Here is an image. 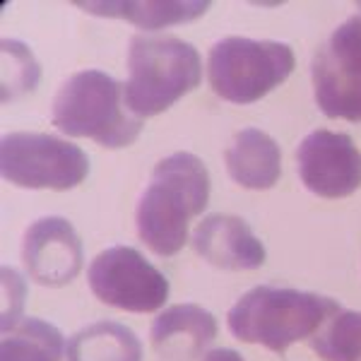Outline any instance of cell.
<instances>
[{
	"mask_svg": "<svg viewBox=\"0 0 361 361\" xmlns=\"http://www.w3.org/2000/svg\"><path fill=\"white\" fill-rule=\"evenodd\" d=\"M209 202V171L190 152L169 154L154 166L152 180L137 202L135 222L142 243L161 258H171L188 241L190 217Z\"/></svg>",
	"mask_w": 361,
	"mask_h": 361,
	"instance_id": "6da1fadb",
	"label": "cell"
},
{
	"mask_svg": "<svg viewBox=\"0 0 361 361\" xmlns=\"http://www.w3.org/2000/svg\"><path fill=\"white\" fill-rule=\"evenodd\" d=\"M340 304L330 296L287 287H255L236 301L226 316L229 333L238 342L263 345L284 354L294 342L313 337Z\"/></svg>",
	"mask_w": 361,
	"mask_h": 361,
	"instance_id": "7a4b0ae2",
	"label": "cell"
},
{
	"mask_svg": "<svg viewBox=\"0 0 361 361\" xmlns=\"http://www.w3.org/2000/svg\"><path fill=\"white\" fill-rule=\"evenodd\" d=\"M51 121L63 135L94 140L109 149L128 147L142 133V118L126 104V87L104 70L75 73L58 90Z\"/></svg>",
	"mask_w": 361,
	"mask_h": 361,
	"instance_id": "3957f363",
	"label": "cell"
},
{
	"mask_svg": "<svg viewBox=\"0 0 361 361\" xmlns=\"http://www.w3.org/2000/svg\"><path fill=\"white\" fill-rule=\"evenodd\" d=\"M202 66L193 44L176 37H140L128 46L126 104L137 118L169 111L178 99L200 85Z\"/></svg>",
	"mask_w": 361,
	"mask_h": 361,
	"instance_id": "277c9868",
	"label": "cell"
},
{
	"mask_svg": "<svg viewBox=\"0 0 361 361\" xmlns=\"http://www.w3.org/2000/svg\"><path fill=\"white\" fill-rule=\"evenodd\" d=\"M292 46L229 37L212 46L207 61L209 87L231 104H253L277 90L294 73Z\"/></svg>",
	"mask_w": 361,
	"mask_h": 361,
	"instance_id": "5b68a950",
	"label": "cell"
},
{
	"mask_svg": "<svg viewBox=\"0 0 361 361\" xmlns=\"http://www.w3.org/2000/svg\"><path fill=\"white\" fill-rule=\"evenodd\" d=\"M0 171L27 190H70L90 176V157L49 133H8L0 142Z\"/></svg>",
	"mask_w": 361,
	"mask_h": 361,
	"instance_id": "8992f818",
	"label": "cell"
},
{
	"mask_svg": "<svg viewBox=\"0 0 361 361\" xmlns=\"http://www.w3.org/2000/svg\"><path fill=\"white\" fill-rule=\"evenodd\" d=\"M87 282L102 304L128 313H152L169 299L164 272L130 246L102 250L87 270Z\"/></svg>",
	"mask_w": 361,
	"mask_h": 361,
	"instance_id": "52a82bcc",
	"label": "cell"
},
{
	"mask_svg": "<svg viewBox=\"0 0 361 361\" xmlns=\"http://www.w3.org/2000/svg\"><path fill=\"white\" fill-rule=\"evenodd\" d=\"M296 164L304 185L320 197L337 200L361 188V152L345 133L313 130L301 140Z\"/></svg>",
	"mask_w": 361,
	"mask_h": 361,
	"instance_id": "ba28073f",
	"label": "cell"
},
{
	"mask_svg": "<svg viewBox=\"0 0 361 361\" xmlns=\"http://www.w3.org/2000/svg\"><path fill=\"white\" fill-rule=\"evenodd\" d=\"M22 260L34 282L42 287H66L85 265L82 238L63 217H42L27 229Z\"/></svg>",
	"mask_w": 361,
	"mask_h": 361,
	"instance_id": "9c48e42d",
	"label": "cell"
},
{
	"mask_svg": "<svg viewBox=\"0 0 361 361\" xmlns=\"http://www.w3.org/2000/svg\"><path fill=\"white\" fill-rule=\"evenodd\" d=\"M193 250L217 270H258L267 253L250 224L238 214H207L195 226Z\"/></svg>",
	"mask_w": 361,
	"mask_h": 361,
	"instance_id": "30bf717a",
	"label": "cell"
},
{
	"mask_svg": "<svg viewBox=\"0 0 361 361\" xmlns=\"http://www.w3.org/2000/svg\"><path fill=\"white\" fill-rule=\"evenodd\" d=\"M219 328L212 313L195 304H176L152 320L149 340L164 361H195L214 342Z\"/></svg>",
	"mask_w": 361,
	"mask_h": 361,
	"instance_id": "8fae6325",
	"label": "cell"
},
{
	"mask_svg": "<svg viewBox=\"0 0 361 361\" xmlns=\"http://www.w3.org/2000/svg\"><path fill=\"white\" fill-rule=\"evenodd\" d=\"M226 171L241 188L267 190L282 176V149L267 133L246 128L226 149Z\"/></svg>",
	"mask_w": 361,
	"mask_h": 361,
	"instance_id": "7c38bea8",
	"label": "cell"
},
{
	"mask_svg": "<svg viewBox=\"0 0 361 361\" xmlns=\"http://www.w3.org/2000/svg\"><path fill=\"white\" fill-rule=\"evenodd\" d=\"M68 361H142V342L128 325L99 320L70 337Z\"/></svg>",
	"mask_w": 361,
	"mask_h": 361,
	"instance_id": "4fadbf2b",
	"label": "cell"
},
{
	"mask_svg": "<svg viewBox=\"0 0 361 361\" xmlns=\"http://www.w3.org/2000/svg\"><path fill=\"white\" fill-rule=\"evenodd\" d=\"M78 8L90 10L94 15L102 17H118L130 25H137L142 29H161L171 25H185V22H193L200 15H205L209 10L207 0L200 3H190V0H178V3H135V0H121V3H78Z\"/></svg>",
	"mask_w": 361,
	"mask_h": 361,
	"instance_id": "5bb4252c",
	"label": "cell"
},
{
	"mask_svg": "<svg viewBox=\"0 0 361 361\" xmlns=\"http://www.w3.org/2000/svg\"><path fill=\"white\" fill-rule=\"evenodd\" d=\"M311 75L320 111L328 118L361 123V78L337 70L320 51L313 56Z\"/></svg>",
	"mask_w": 361,
	"mask_h": 361,
	"instance_id": "9a60e30c",
	"label": "cell"
},
{
	"mask_svg": "<svg viewBox=\"0 0 361 361\" xmlns=\"http://www.w3.org/2000/svg\"><path fill=\"white\" fill-rule=\"evenodd\" d=\"M63 340L56 325L39 318H22L10 330H3L0 361H61Z\"/></svg>",
	"mask_w": 361,
	"mask_h": 361,
	"instance_id": "2e32d148",
	"label": "cell"
},
{
	"mask_svg": "<svg viewBox=\"0 0 361 361\" xmlns=\"http://www.w3.org/2000/svg\"><path fill=\"white\" fill-rule=\"evenodd\" d=\"M323 361H361V313L340 308L311 337Z\"/></svg>",
	"mask_w": 361,
	"mask_h": 361,
	"instance_id": "e0dca14e",
	"label": "cell"
},
{
	"mask_svg": "<svg viewBox=\"0 0 361 361\" xmlns=\"http://www.w3.org/2000/svg\"><path fill=\"white\" fill-rule=\"evenodd\" d=\"M0 51H3V102H13L17 97L29 94L42 78V68L29 46L5 39Z\"/></svg>",
	"mask_w": 361,
	"mask_h": 361,
	"instance_id": "ac0fdd59",
	"label": "cell"
},
{
	"mask_svg": "<svg viewBox=\"0 0 361 361\" xmlns=\"http://www.w3.org/2000/svg\"><path fill=\"white\" fill-rule=\"evenodd\" d=\"M318 51L337 70L361 78V13L342 22Z\"/></svg>",
	"mask_w": 361,
	"mask_h": 361,
	"instance_id": "d6986e66",
	"label": "cell"
},
{
	"mask_svg": "<svg viewBox=\"0 0 361 361\" xmlns=\"http://www.w3.org/2000/svg\"><path fill=\"white\" fill-rule=\"evenodd\" d=\"M3 296H5V311H3V330H10L22 320V308L27 299V284L10 267H3Z\"/></svg>",
	"mask_w": 361,
	"mask_h": 361,
	"instance_id": "ffe728a7",
	"label": "cell"
},
{
	"mask_svg": "<svg viewBox=\"0 0 361 361\" xmlns=\"http://www.w3.org/2000/svg\"><path fill=\"white\" fill-rule=\"evenodd\" d=\"M202 361H246V359L229 347H217V349H209Z\"/></svg>",
	"mask_w": 361,
	"mask_h": 361,
	"instance_id": "44dd1931",
	"label": "cell"
}]
</instances>
